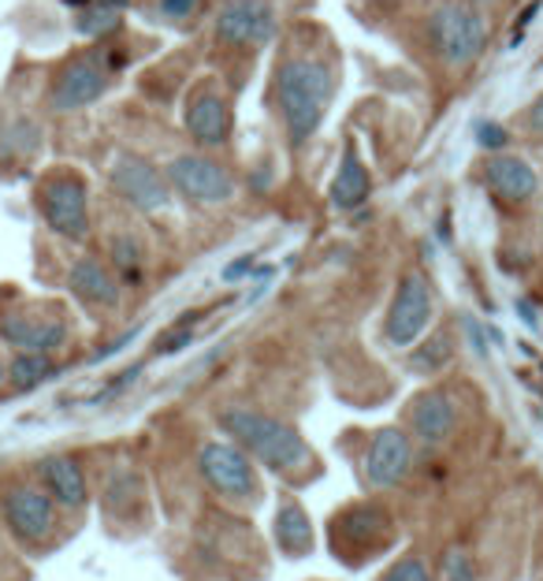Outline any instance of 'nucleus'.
<instances>
[{"label":"nucleus","instance_id":"nucleus-1","mask_svg":"<svg viewBox=\"0 0 543 581\" xmlns=\"http://www.w3.org/2000/svg\"><path fill=\"white\" fill-rule=\"evenodd\" d=\"M272 94H276V108L287 139H291L294 150H302L321 131L324 116H328V102L335 94L331 68L321 57H287L276 68Z\"/></svg>","mask_w":543,"mask_h":581},{"label":"nucleus","instance_id":"nucleus-2","mask_svg":"<svg viewBox=\"0 0 543 581\" xmlns=\"http://www.w3.org/2000/svg\"><path fill=\"white\" fill-rule=\"evenodd\" d=\"M220 429L228 432L250 459H257L261 466L276 470V474H283V477L305 474L316 462L313 448L302 440V432H298L294 425L253 411V406H228V411H220Z\"/></svg>","mask_w":543,"mask_h":581},{"label":"nucleus","instance_id":"nucleus-3","mask_svg":"<svg viewBox=\"0 0 543 581\" xmlns=\"http://www.w3.org/2000/svg\"><path fill=\"white\" fill-rule=\"evenodd\" d=\"M424 34H429V49L436 52V60L455 71H466L487 49L492 23L469 0H439L429 12V20H424Z\"/></svg>","mask_w":543,"mask_h":581},{"label":"nucleus","instance_id":"nucleus-4","mask_svg":"<svg viewBox=\"0 0 543 581\" xmlns=\"http://www.w3.org/2000/svg\"><path fill=\"white\" fill-rule=\"evenodd\" d=\"M391 537H395L391 514L379 503H369V499L342 507L331 519V552L335 559L350 562V567H361L365 559L379 556L391 544Z\"/></svg>","mask_w":543,"mask_h":581},{"label":"nucleus","instance_id":"nucleus-5","mask_svg":"<svg viewBox=\"0 0 543 581\" xmlns=\"http://www.w3.org/2000/svg\"><path fill=\"white\" fill-rule=\"evenodd\" d=\"M197 470H202L205 485H209L220 499H228V503L253 507V503H261V496H265L257 466H253V459L234 440L231 443L228 440L205 443L202 455H197Z\"/></svg>","mask_w":543,"mask_h":581},{"label":"nucleus","instance_id":"nucleus-6","mask_svg":"<svg viewBox=\"0 0 543 581\" xmlns=\"http://www.w3.org/2000/svg\"><path fill=\"white\" fill-rule=\"evenodd\" d=\"M38 213L52 232L71 242L89 235V190L86 179L71 168H60L38 183Z\"/></svg>","mask_w":543,"mask_h":581},{"label":"nucleus","instance_id":"nucleus-7","mask_svg":"<svg viewBox=\"0 0 543 581\" xmlns=\"http://www.w3.org/2000/svg\"><path fill=\"white\" fill-rule=\"evenodd\" d=\"M0 519L15 544L38 548L57 530V499L38 485H8L0 493Z\"/></svg>","mask_w":543,"mask_h":581},{"label":"nucleus","instance_id":"nucleus-8","mask_svg":"<svg viewBox=\"0 0 543 581\" xmlns=\"http://www.w3.org/2000/svg\"><path fill=\"white\" fill-rule=\"evenodd\" d=\"M116 63L105 52H83V57L68 60L52 79L49 105L52 112H79V108L94 105L105 97V90L112 86Z\"/></svg>","mask_w":543,"mask_h":581},{"label":"nucleus","instance_id":"nucleus-9","mask_svg":"<svg viewBox=\"0 0 543 581\" xmlns=\"http://www.w3.org/2000/svg\"><path fill=\"white\" fill-rule=\"evenodd\" d=\"M432 313H436V298H432V284L421 276V272H406L395 287L391 310H387L384 321V340L391 343L395 351H406L421 340L424 329L432 324Z\"/></svg>","mask_w":543,"mask_h":581},{"label":"nucleus","instance_id":"nucleus-10","mask_svg":"<svg viewBox=\"0 0 543 581\" xmlns=\"http://www.w3.org/2000/svg\"><path fill=\"white\" fill-rule=\"evenodd\" d=\"M165 179L190 205H224L234 198V176L205 153H179L165 168Z\"/></svg>","mask_w":543,"mask_h":581},{"label":"nucleus","instance_id":"nucleus-11","mask_svg":"<svg viewBox=\"0 0 543 581\" xmlns=\"http://www.w3.org/2000/svg\"><path fill=\"white\" fill-rule=\"evenodd\" d=\"M279 12L272 0H228L216 15V45L231 49H261L272 42Z\"/></svg>","mask_w":543,"mask_h":581},{"label":"nucleus","instance_id":"nucleus-12","mask_svg":"<svg viewBox=\"0 0 543 581\" xmlns=\"http://www.w3.org/2000/svg\"><path fill=\"white\" fill-rule=\"evenodd\" d=\"M108 179H112L116 194L123 198L126 205L142 209V213H160L168 209V179L160 176L157 165H149L138 153H116L112 168H108Z\"/></svg>","mask_w":543,"mask_h":581},{"label":"nucleus","instance_id":"nucleus-13","mask_svg":"<svg viewBox=\"0 0 543 581\" xmlns=\"http://www.w3.org/2000/svg\"><path fill=\"white\" fill-rule=\"evenodd\" d=\"M413 470V443L410 432L398 429V425H384L376 429V436L369 440L365 462H361V474H365L369 488H395L398 481H406Z\"/></svg>","mask_w":543,"mask_h":581},{"label":"nucleus","instance_id":"nucleus-14","mask_svg":"<svg viewBox=\"0 0 543 581\" xmlns=\"http://www.w3.org/2000/svg\"><path fill=\"white\" fill-rule=\"evenodd\" d=\"M183 123H186V134L202 145V150H220V145L231 142V131H234L231 102L216 86L202 83L186 97Z\"/></svg>","mask_w":543,"mask_h":581},{"label":"nucleus","instance_id":"nucleus-15","mask_svg":"<svg viewBox=\"0 0 543 581\" xmlns=\"http://www.w3.org/2000/svg\"><path fill=\"white\" fill-rule=\"evenodd\" d=\"M0 340L12 343L20 351H38L49 354L63 347L68 340V321L60 317V310H15V313H0Z\"/></svg>","mask_w":543,"mask_h":581},{"label":"nucleus","instance_id":"nucleus-16","mask_svg":"<svg viewBox=\"0 0 543 581\" xmlns=\"http://www.w3.org/2000/svg\"><path fill=\"white\" fill-rule=\"evenodd\" d=\"M484 187L506 205H524L536 198L540 176L524 157H514V153H492L484 165Z\"/></svg>","mask_w":543,"mask_h":581},{"label":"nucleus","instance_id":"nucleus-17","mask_svg":"<svg viewBox=\"0 0 543 581\" xmlns=\"http://www.w3.org/2000/svg\"><path fill=\"white\" fill-rule=\"evenodd\" d=\"M369 194H373V171L361 161L354 139L342 142V157H339V171H335L331 179V205L339 209V213H354L369 202Z\"/></svg>","mask_w":543,"mask_h":581},{"label":"nucleus","instance_id":"nucleus-18","mask_svg":"<svg viewBox=\"0 0 543 581\" xmlns=\"http://www.w3.org/2000/svg\"><path fill=\"white\" fill-rule=\"evenodd\" d=\"M38 481L41 488L57 499L60 507H68V511H79V507H86L89 499V485H86V470L79 466V459L71 455H49L38 462Z\"/></svg>","mask_w":543,"mask_h":581},{"label":"nucleus","instance_id":"nucleus-19","mask_svg":"<svg viewBox=\"0 0 543 581\" xmlns=\"http://www.w3.org/2000/svg\"><path fill=\"white\" fill-rule=\"evenodd\" d=\"M410 432L418 436L429 448H439L450 432H455V403H450L447 392L432 388V392H421L410 403Z\"/></svg>","mask_w":543,"mask_h":581},{"label":"nucleus","instance_id":"nucleus-20","mask_svg":"<svg viewBox=\"0 0 543 581\" xmlns=\"http://www.w3.org/2000/svg\"><path fill=\"white\" fill-rule=\"evenodd\" d=\"M68 287L97 310H116L120 306V280L116 272L97 258H79L68 272Z\"/></svg>","mask_w":543,"mask_h":581},{"label":"nucleus","instance_id":"nucleus-21","mask_svg":"<svg viewBox=\"0 0 543 581\" xmlns=\"http://www.w3.org/2000/svg\"><path fill=\"white\" fill-rule=\"evenodd\" d=\"M272 537H276V548L287 559H302L313 552V522L294 496H279L276 519H272Z\"/></svg>","mask_w":543,"mask_h":581},{"label":"nucleus","instance_id":"nucleus-22","mask_svg":"<svg viewBox=\"0 0 543 581\" xmlns=\"http://www.w3.org/2000/svg\"><path fill=\"white\" fill-rule=\"evenodd\" d=\"M52 377H57V366H52L49 354L38 351H20L12 358V366H8V380H12L15 392H34V388H41Z\"/></svg>","mask_w":543,"mask_h":581},{"label":"nucleus","instance_id":"nucleus-23","mask_svg":"<svg viewBox=\"0 0 543 581\" xmlns=\"http://www.w3.org/2000/svg\"><path fill=\"white\" fill-rule=\"evenodd\" d=\"M108 261H112L116 269V280L120 284H142V272H146V250H142V242L134 239V235H116L112 242H108Z\"/></svg>","mask_w":543,"mask_h":581},{"label":"nucleus","instance_id":"nucleus-24","mask_svg":"<svg viewBox=\"0 0 543 581\" xmlns=\"http://www.w3.org/2000/svg\"><path fill=\"white\" fill-rule=\"evenodd\" d=\"M450 358H455V340H450L447 329H439V332H432L421 347H413L410 369L421 377H432V374H439V369H447Z\"/></svg>","mask_w":543,"mask_h":581},{"label":"nucleus","instance_id":"nucleus-25","mask_svg":"<svg viewBox=\"0 0 543 581\" xmlns=\"http://www.w3.org/2000/svg\"><path fill=\"white\" fill-rule=\"evenodd\" d=\"M79 34L86 38H108V34L120 31V8H105V4H86L79 8Z\"/></svg>","mask_w":543,"mask_h":581},{"label":"nucleus","instance_id":"nucleus-26","mask_svg":"<svg viewBox=\"0 0 543 581\" xmlns=\"http://www.w3.org/2000/svg\"><path fill=\"white\" fill-rule=\"evenodd\" d=\"M379 581H436V570H432V562L421 552H406L402 559L384 570Z\"/></svg>","mask_w":543,"mask_h":581},{"label":"nucleus","instance_id":"nucleus-27","mask_svg":"<svg viewBox=\"0 0 543 581\" xmlns=\"http://www.w3.org/2000/svg\"><path fill=\"white\" fill-rule=\"evenodd\" d=\"M205 8H209V0H157V12L176 26L197 23L205 15Z\"/></svg>","mask_w":543,"mask_h":581},{"label":"nucleus","instance_id":"nucleus-28","mask_svg":"<svg viewBox=\"0 0 543 581\" xmlns=\"http://www.w3.org/2000/svg\"><path fill=\"white\" fill-rule=\"evenodd\" d=\"M202 321V313H186L179 324H171V329L157 340V354H179L183 347L194 343V324Z\"/></svg>","mask_w":543,"mask_h":581},{"label":"nucleus","instance_id":"nucleus-29","mask_svg":"<svg viewBox=\"0 0 543 581\" xmlns=\"http://www.w3.org/2000/svg\"><path fill=\"white\" fill-rule=\"evenodd\" d=\"M443 578L447 581H481V574H476V562L473 556H469L466 548H447V556H443Z\"/></svg>","mask_w":543,"mask_h":581},{"label":"nucleus","instance_id":"nucleus-30","mask_svg":"<svg viewBox=\"0 0 543 581\" xmlns=\"http://www.w3.org/2000/svg\"><path fill=\"white\" fill-rule=\"evenodd\" d=\"M473 134H476V145L487 150V153H503L506 145H510V131H506L503 123H495V120H481Z\"/></svg>","mask_w":543,"mask_h":581},{"label":"nucleus","instance_id":"nucleus-31","mask_svg":"<svg viewBox=\"0 0 543 581\" xmlns=\"http://www.w3.org/2000/svg\"><path fill=\"white\" fill-rule=\"evenodd\" d=\"M138 377H142V366H131V369H123L120 377H116V380H108V384L101 388V392L94 395V403H105V399L120 395L123 388H131V384H134V380H138Z\"/></svg>","mask_w":543,"mask_h":581},{"label":"nucleus","instance_id":"nucleus-32","mask_svg":"<svg viewBox=\"0 0 543 581\" xmlns=\"http://www.w3.org/2000/svg\"><path fill=\"white\" fill-rule=\"evenodd\" d=\"M540 4H543V0H532V4H529V8H524V12H521V20H518V26H514V45H518V42L524 38V31H529V26H532V20H536Z\"/></svg>","mask_w":543,"mask_h":581},{"label":"nucleus","instance_id":"nucleus-33","mask_svg":"<svg viewBox=\"0 0 543 581\" xmlns=\"http://www.w3.org/2000/svg\"><path fill=\"white\" fill-rule=\"evenodd\" d=\"M529 127L532 131H543V94L529 105Z\"/></svg>","mask_w":543,"mask_h":581},{"label":"nucleus","instance_id":"nucleus-34","mask_svg":"<svg viewBox=\"0 0 543 581\" xmlns=\"http://www.w3.org/2000/svg\"><path fill=\"white\" fill-rule=\"evenodd\" d=\"M518 313H521V321L529 324V329H536V310H532L529 298H518Z\"/></svg>","mask_w":543,"mask_h":581},{"label":"nucleus","instance_id":"nucleus-35","mask_svg":"<svg viewBox=\"0 0 543 581\" xmlns=\"http://www.w3.org/2000/svg\"><path fill=\"white\" fill-rule=\"evenodd\" d=\"M246 269H253V258H242V261H239V265H231V269H228V280H234V276H242V272H246Z\"/></svg>","mask_w":543,"mask_h":581},{"label":"nucleus","instance_id":"nucleus-36","mask_svg":"<svg viewBox=\"0 0 543 581\" xmlns=\"http://www.w3.org/2000/svg\"><path fill=\"white\" fill-rule=\"evenodd\" d=\"M71 8H86V4H94V0H68Z\"/></svg>","mask_w":543,"mask_h":581},{"label":"nucleus","instance_id":"nucleus-37","mask_svg":"<svg viewBox=\"0 0 543 581\" xmlns=\"http://www.w3.org/2000/svg\"><path fill=\"white\" fill-rule=\"evenodd\" d=\"M8 380V366H4V358H0V384Z\"/></svg>","mask_w":543,"mask_h":581}]
</instances>
